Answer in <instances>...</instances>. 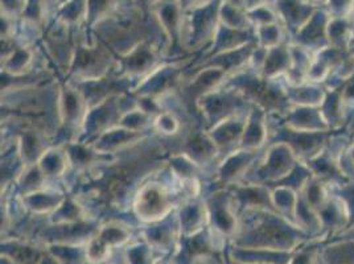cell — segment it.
Segmentation results:
<instances>
[{"label": "cell", "instance_id": "cell-3", "mask_svg": "<svg viewBox=\"0 0 354 264\" xmlns=\"http://www.w3.org/2000/svg\"><path fill=\"white\" fill-rule=\"evenodd\" d=\"M251 109L250 101L239 90L227 84L203 97L196 106L197 114L205 124V130L229 117L249 114Z\"/></svg>", "mask_w": 354, "mask_h": 264}, {"label": "cell", "instance_id": "cell-18", "mask_svg": "<svg viewBox=\"0 0 354 264\" xmlns=\"http://www.w3.org/2000/svg\"><path fill=\"white\" fill-rule=\"evenodd\" d=\"M46 246L21 238H1V256L16 264H39Z\"/></svg>", "mask_w": 354, "mask_h": 264}, {"label": "cell", "instance_id": "cell-37", "mask_svg": "<svg viewBox=\"0 0 354 264\" xmlns=\"http://www.w3.org/2000/svg\"><path fill=\"white\" fill-rule=\"evenodd\" d=\"M155 264H174V262L171 261V256H162Z\"/></svg>", "mask_w": 354, "mask_h": 264}, {"label": "cell", "instance_id": "cell-5", "mask_svg": "<svg viewBox=\"0 0 354 264\" xmlns=\"http://www.w3.org/2000/svg\"><path fill=\"white\" fill-rule=\"evenodd\" d=\"M204 200L207 204L209 229L230 245L241 229L239 210L232 191L227 188H218Z\"/></svg>", "mask_w": 354, "mask_h": 264}, {"label": "cell", "instance_id": "cell-33", "mask_svg": "<svg viewBox=\"0 0 354 264\" xmlns=\"http://www.w3.org/2000/svg\"><path fill=\"white\" fill-rule=\"evenodd\" d=\"M27 0H1V15L15 17L23 15Z\"/></svg>", "mask_w": 354, "mask_h": 264}, {"label": "cell", "instance_id": "cell-27", "mask_svg": "<svg viewBox=\"0 0 354 264\" xmlns=\"http://www.w3.org/2000/svg\"><path fill=\"white\" fill-rule=\"evenodd\" d=\"M291 52L286 49L284 46L278 45L274 48L267 49L265 61L262 64V77L272 79L278 74L283 73L286 70H290L291 64Z\"/></svg>", "mask_w": 354, "mask_h": 264}, {"label": "cell", "instance_id": "cell-20", "mask_svg": "<svg viewBox=\"0 0 354 264\" xmlns=\"http://www.w3.org/2000/svg\"><path fill=\"white\" fill-rule=\"evenodd\" d=\"M21 198L30 216L49 217L64 204L66 196L62 191L45 188L43 191H35Z\"/></svg>", "mask_w": 354, "mask_h": 264}, {"label": "cell", "instance_id": "cell-11", "mask_svg": "<svg viewBox=\"0 0 354 264\" xmlns=\"http://www.w3.org/2000/svg\"><path fill=\"white\" fill-rule=\"evenodd\" d=\"M139 234L162 255L172 256L181 238L176 211L158 223L142 226L139 229Z\"/></svg>", "mask_w": 354, "mask_h": 264}, {"label": "cell", "instance_id": "cell-24", "mask_svg": "<svg viewBox=\"0 0 354 264\" xmlns=\"http://www.w3.org/2000/svg\"><path fill=\"white\" fill-rule=\"evenodd\" d=\"M35 52L28 46L14 48L7 56L3 57V74L10 77H21L35 70Z\"/></svg>", "mask_w": 354, "mask_h": 264}, {"label": "cell", "instance_id": "cell-7", "mask_svg": "<svg viewBox=\"0 0 354 264\" xmlns=\"http://www.w3.org/2000/svg\"><path fill=\"white\" fill-rule=\"evenodd\" d=\"M88 113V102L80 88L71 82L59 85V129L68 133L69 142L80 139Z\"/></svg>", "mask_w": 354, "mask_h": 264}, {"label": "cell", "instance_id": "cell-26", "mask_svg": "<svg viewBox=\"0 0 354 264\" xmlns=\"http://www.w3.org/2000/svg\"><path fill=\"white\" fill-rule=\"evenodd\" d=\"M167 165L171 172L181 181L200 180V176L204 173V169L181 151L171 153L167 159Z\"/></svg>", "mask_w": 354, "mask_h": 264}, {"label": "cell", "instance_id": "cell-13", "mask_svg": "<svg viewBox=\"0 0 354 264\" xmlns=\"http://www.w3.org/2000/svg\"><path fill=\"white\" fill-rule=\"evenodd\" d=\"M180 151L188 155L203 169L220 162V152L207 130H191L183 140Z\"/></svg>", "mask_w": 354, "mask_h": 264}, {"label": "cell", "instance_id": "cell-25", "mask_svg": "<svg viewBox=\"0 0 354 264\" xmlns=\"http://www.w3.org/2000/svg\"><path fill=\"white\" fill-rule=\"evenodd\" d=\"M124 259L127 264H155L162 255L159 251L153 249L147 241L139 234L135 236L133 242L123 249Z\"/></svg>", "mask_w": 354, "mask_h": 264}, {"label": "cell", "instance_id": "cell-9", "mask_svg": "<svg viewBox=\"0 0 354 264\" xmlns=\"http://www.w3.org/2000/svg\"><path fill=\"white\" fill-rule=\"evenodd\" d=\"M189 62L191 59H176L172 64L164 62L159 69L135 86L133 94L162 98L177 93L185 81V69Z\"/></svg>", "mask_w": 354, "mask_h": 264}, {"label": "cell", "instance_id": "cell-21", "mask_svg": "<svg viewBox=\"0 0 354 264\" xmlns=\"http://www.w3.org/2000/svg\"><path fill=\"white\" fill-rule=\"evenodd\" d=\"M266 138H267V130H266L265 110L261 109L259 106H252L250 113L246 117L239 149L259 151V148L265 144Z\"/></svg>", "mask_w": 354, "mask_h": 264}, {"label": "cell", "instance_id": "cell-4", "mask_svg": "<svg viewBox=\"0 0 354 264\" xmlns=\"http://www.w3.org/2000/svg\"><path fill=\"white\" fill-rule=\"evenodd\" d=\"M223 0H213L204 7L189 11L191 15L184 16L183 48L187 52L203 49L212 44L220 27V10Z\"/></svg>", "mask_w": 354, "mask_h": 264}, {"label": "cell", "instance_id": "cell-22", "mask_svg": "<svg viewBox=\"0 0 354 264\" xmlns=\"http://www.w3.org/2000/svg\"><path fill=\"white\" fill-rule=\"evenodd\" d=\"M37 165L41 169L48 182L64 178L68 175L69 169H72L68 151H66V144L52 146L41 156Z\"/></svg>", "mask_w": 354, "mask_h": 264}, {"label": "cell", "instance_id": "cell-39", "mask_svg": "<svg viewBox=\"0 0 354 264\" xmlns=\"http://www.w3.org/2000/svg\"><path fill=\"white\" fill-rule=\"evenodd\" d=\"M226 264H242V263H236V262H233V261H230L227 256H226Z\"/></svg>", "mask_w": 354, "mask_h": 264}, {"label": "cell", "instance_id": "cell-23", "mask_svg": "<svg viewBox=\"0 0 354 264\" xmlns=\"http://www.w3.org/2000/svg\"><path fill=\"white\" fill-rule=\"evenodd\" d=\"M277 12L286 21L297 30H301L310 20L316 8L306 0H275Z\"/></svg>", "mask_w": 354, "mask_h": 264}, {"label": "cell", "instance_id": "cell-34", "mask_svg": "<svg viewBox=\"0 0 354 264\" xmlns=\"http://www.w3.org/2000/svg\"><path fill=\"white\" fill-rule=\"evenodd\" d=\"M180 7L183 8L184 12L187 11H193L196 8H200V7H204L209 3H212L213 0H177Z\"/></svg>", "mask_w": 354, "mask_h": 264}, {"label": "cell", "instance_id": "cell-17", "mask_svg": "<svg viewBox=\"0 0 354 264\" xmlns=\"http://www.w3.org/2000/svg\"><path fill=\"white\" fill-rule=\"evenodd\" d=\"M176 214L181 236L198 234L209 226L207 204L200 197L184 201L177 207Z\"/></svg>", "mask_w": 354, "mask_h": 264}, {"label": "cell", "instance_id": "cell-2", "mask_svg": "<svg viewBox=\"0 0 354 264\" xmlns=\"http://www.w3.org/2000/svg\"><path fill=\"white\" fill-rule=\"evenodd\" d=\"M118 59H114L111 49L107 45L93 40L91 44L80 43L75 45L73 59L68 72L71 78L68 82H88L97 81L113 73L117 68Z\"/></svg>", "mask_w": 354, "mask_h": 264}, {"label": "cell", "instance_id": "cell-16", "mask_svg": "<svg viewBox=\"0 0 354 264\" xmlns=\"http://www.w3.org/2000/svg\"><path fill=\"white\" fill-rule=\"evenodd\" d=\"M227 189L232 191L239 213L245 210H266L277 213L272 202V194L268 188L263 187V184L239 182Z\"/></svg>", "mask_w": 354, "mask_h": 264}, {"label": "cell", "instance_id": "cell-28", "mask_svg": "<svg viewBox=\"0 0 354 264\" xmlns=\"http://www.w3.org/2000/svg\"><path fill=\"white\" fill-rule=\"evenodd\" d=\"M46 184L48 181L43 175L41 169L39 168L37 164H33V165L26 167V169L16 181V188L19 191V196L26 197L35 191H43L45 188H48Z\"/></svg>", "mask_w": 354, "mask_h": 264}, {"label": "cell", "instance_id": "cell-32", "mask_svg": "<svg viewBox=\"0 0 354 264\" xmlns=\"http://www.w3.org/2000/svg\"><path fill=\"white\" fill-rule=\"evenodd\" d=\"M115 251L117 249H113L110 246H107L98 235L93 236L85 245V254L88 264L106 263L113 258Z\"/></svg>", "mask_w": 354, "mask_h": 264}, {"label": "cell", "instance_id": "cell-38", "mask_svg": "<svg viewBox=\"0 0 354 264\" xmlns=\"http://www.w3.org/2000/svg\"><path fill=\"white\" fill-rule=\"evenodd\" d=\"M308 4H310V6H317V4H328V1L329 0H306Z\"/></svg>", "mask_w": 354, "mask_h": 264}, {"label": "cell", "instance_id": "cell-30", "mask_svg": "<svg viewBox=\"0 0 354 264\" xmlns=\"http://www.w3.org/2000/svg\"><path fill=\"white\" fill-rule=\"evenodd\" d=\"M153 119L155 117L148 115L143 110L135 106L133 109L123 114V117L119 120L118 126L130 131L148 132L149 130H153Z\"/></svg>", "mask_w": 354, "mask_h": 264}, {"label": "cell", "instance_id": "cell-35", "mask_svg": "<svg viewBox=\"0 0 354 264\" xmlns=\"http://www.w3.org/2000/svg\"><path fill=\"white\" fill-rule=\"evenodd\" d=\"M261 4H265V0H245V10L250 11Z\"/></svg>", "mask_w": 354, "mask_h": 264}, {"label": "cell", "instance_id": "cell-1", "mask_svg": "<svg viewBox=\"0 0 354 264\" xmlns=\"http://www.w3.org/2000/svg\"><path fill=\"white\" fill-rule=\"evenodd\" d=\"M152 173L135 193L131 210L133 218L142 226H148L165 220L177 210L178 191L176 187H168L167 181L158 180Z\"/></svg>", "mask_w": 354, "mask_h": 264}, {"label": "cell", "instance_id": "cell-14", "mask_svg": "<svg viewBox=\"0 0 354 264\" xmlns=\"http://www.w3.org/2000/svg\"><path fill=\"white\" fill-rule=\"evenodd\" d=\"M148 138V132L130 131L117 126L97 138L91 146L101 155L117 156L118 153L129 151L130 148L136 147L142 142L147 140Z\"/></svg>", "mask_w": 354, "mask_h": 264}, {"label": "cell", "instance_id": "cell-6", "mask_svg": "<svg viewBox=\"0 0 354 264\" xmlns=\"http://www.w3.org/2000/svg\"><path fill=\"white\" fill-rule=\"evenodd\" d=\"M164 55L165 53L158 45L146 40L133 46L126 55L119 56L115 70L119 75L131 79L136 86L140 81L162 66Z\"/></svg>", "mask_w": 354, "mask_h": 264}, {"label": "cell", "instance_id": "cell-12", "mask_svg": "<svg viewBox=\"0 0 354 264\" xmlns=\"http://www.w3.org/2000/svg\"><path fill=\"white\" fill-rule=\"evenodd\" d=\"M155 17L167 39V52L175 49L177 45L183 48V27L184 11L177 0H160L153 6Z\"/></svg>", "mask_w": 354, "mask_h": 264}, {"label": "cell", "instance_id": "cell-8", "mask_svg": "<svg viewBox=\"0 0 354 264\" xmlns=\"http://www.w3.org/2000/svg\"><path fill=\"white\" fill-rule=\"evenodd\" d=\"M100 229L98 220H90L75 223L55 225L46 222L36 233L33 242L44 246L50 245H69L85 246L88 241L95 236Z\"/></svg>", "mask_w": 354, "mask_h": 264}, {"label": "cell", "instance_id": "cell-31", "mask_svg": "<svg viewBox=\"0 0 354 264\" xmlns=\"http://www.w3.org/2000/svg\"><path fill=\"white\" fill-rule=\"evenodd\" d=\"M118 3L119 0H88L86 23L90 27H97L106 19L113 16Z\"/></svg>", "mask_w": 354, "mask_h": 264}, {"label": "cell", "instance_id": "cell-19", "mask_svg": "<svg viewBox=\"0 0 354 264\" xmlns=\"http://www.w3.org/2000/svg\"><path fill=\"white\" fill-rule=\"evenodd\" d=\"M136 223H130L119 218L104 220L100 223L97 235L113 249H123L127 247L136 236Z\"/></svg>", "mask_w": 354, "mask_h": 264}, {"label": "cell", "instance_id": "cell-10", "mask_svg": "<svg viewBox=\"0 0 354 264\" xmlns=\"http://www.w3.org/2000/svg\"><path fill=\"white\" fill-rule=\"evenodd\" d=\"M257 159L258 151L246 149H236L225 156L216 167V182L218 188H230L242 182L257 164Z\"/></svg>", "mask_w": 354, "mask_h": 264}, {"label": "cell", "instance_id": "cell-29", "mask_svg": "<svg viewBox=\"0 0 354 264\" xmlns=\"http://www.w3.org/2000/svg\"><path fill=\"white\" fill-rule=\"evenodd\" d=\"M183 127L181 117L169 110H164L153 119V131L162 139H176L183 133Z\"/></svg>", "mask_w": 354, "mask_h": 264}, {"label": "cell", "instance_id": "cell-15", "mask_svg": "<svg viewBox=\"0 0 354 264\" xmlns=\"http://www.w3.org/2000/svg\"><path fill=\"white\" fill-rule=\"evenodd\" d=\"M246 117H248V114L229 117L207 130L210 138L213 139L214 144L218 148L220 160L225 156H227L229 153L239 149V144H241L242 135L245 130Z\"/></svg>", "mask_w": 354, "mask_h": 264}, {"label": "cell", "instance_id": "cell-36", "mask_svg": "<svg viewBox=\"0 0 354 264\" xmlns=\"http://www.w3.org/2000/svg\"><path fill=\"white\" fill-rule=\"evenodd\" d=\"M226 3L232 4V6H236L238 8H242L245 10V0H225Z\"/></svg>", "mask_w": 354, "mask_h": 264}]
</instances>
